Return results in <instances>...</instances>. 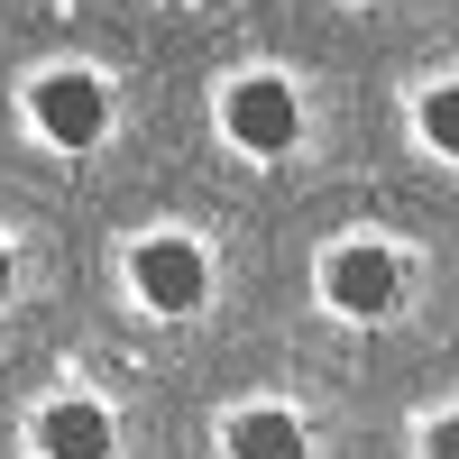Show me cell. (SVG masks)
Wrapping results in <instances>:
<instances>
[{"label": "cell", "instance_id": "obj_3", "mask_svg": "<svg viewBox=\"0 0 459 459\" xmlns=\"http://www.w3.org/2000/svg\"><path fill=\"white\" fill-rule=\"evenodd\" d=\"M395 257L377 248V239H350V248H331L322 257V294H331V313H359V322H377V313H395Z\"/></svg>", "mask_w": 459, "mask_h": 459}, {"label": "cell", "instance_id": "obj_5", "mask_svg": "<svg viewBox=\"0 0 459 459\" xmlns=\"http://www.w3.org/2000/svg\"><path fill=\"white\" fill-rule=\"evenodd\" d=\"M37 450L47 459H110V413L92 395H65V404L37 413Z\"/></svg>", "mask_w": 459, "mask_h": 459}, {"label": "cell", "instance_id": "obj_8", "mask_svg": "<svg viewBox=\"0 0 459 459\" xmlns=\"http://www.w3.org/2000/svg\"><path fill=\"white\" fill-rule=\"evenodd\" d=\"M423 459H459V413H441V423L423 432Z\"/></svg>", "mask_w": 459, "mask_h": 459}, {"label": "cell", "instance_id": "obj_4", "mask_svg": "<svg viewBox=\"0 0 459 459\" xmlns=\"http://www.w3.org/2000/svg\"><path fill=\"white\" fill-rule=\"evenodd\" d=\"M28 101H37V129H47L56 147H92L110 129V92L92 83V74H47Z\"/></svg>", "mask_w": 459, "mask_h": 459}, {"label": "cell", "instance_id": "obj_2", "mask_svg": "<svg viewBox=\"0 0 459 459\" xmlns=\"http://www.w3.org/2000/svg\"><path fill=\"white\" fill-rule=\"evenodd\" d=\"M129 285L147 294V313H194L212 294V266H203L194 239H138L129 248Z\"/></svg>", "mask_w": 459, "mask_h": 459}, {"label": "cell", "instance_id": "obj_7", "mask_svg": "<svg viewBox=\"0 0 459 459\" xmlns=\"http://www.w3.org/2000/svg\"><path fill=\"white\" fill-rule=\"evenodd\" d=\"M423 138L441 147V157H459V83H441V92H423Z\"/></svg>", "mask_w": 459, "mask_h": 459}, {"label": "cell", "instance_id": "obj_6", "mask_svg": "<svg viewBox=\"0 0 459 459\" xmlns=\"http://www.w3.org/2000/svg\"><path fill=\"white\" fill-rule=\"evenodd\" d=\"M230 459H303V423L285 404H248L230 423Z\"/></svg>", "mask_w": 459, "mask_h": 459}, {"label": "cell", "instance_id": "obj_9", "mask_svg": "<svg viewBox=\"0 0 459 459\" xmlns=\"http://www.w3.org/2000/svg\"><path fill=\"white\" fill-rule=\"evenodd\" d=\"M0 294H10V248H0Z\"/></svg>", "mask_w": 459, "mask_h": 459}, {"label": "cell", "instance_id": "obj_1", "mask_svg": "<svg viewBox=\"0 0 459 459\" xmlns=\"http://www.w3.org/2000/svg\"><path fill=\"white\" fill-rule=\"evenodd\" d=\"M221 129H230V147H248V157H285L294 129H303V110H294V92L276 83V74H248V83L221 92Z\"/></svg>", "mask_w": 459, "mask_h": 459}]
</instances>
